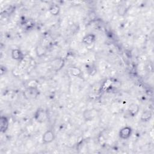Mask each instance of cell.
I'll use <instances>...</instances> for the list:
<instances>
[{
  "instance_id": "6da1fadb",
  "label": "cell",
  "mask_w": 154,
  "mask_h": 154,
  "mask_svg": "<svg viewBox=\"0 0 154 154\" xmlns=\"http://www.w3.org/2000/svg\"><path fill=\"white\" fill-rule=\"evenodd\" d=\"M48 118V114L46 111L42 108H39L36 111L35 114V119L39 123L45 122Z\"/></svg>"
},
{
  "instance_id": "7a4b0ae2",
  "label": "cell",
  "mask_w": 154,
  "mask_h": 154,
  "mask_svg": "<svg viewBox=\"0 0 154 154\" xmlns=\"http://www.w3.org/2000/svg\"><path fill=\"white\" fill-rule=\"evenodd\" d=\"M55 140V134L52 130L46 131L42 137V142L45 144L52 143Z\"/></svg>"
},
{
  "instance_id": "3957f363",
  "label": "cell",
  "mask_w": 154,
  "mask_h": 154,
  "mask_svg": "<svg viewBox=\"0 0 154 154\" xmlns=\"http://www.w3.org/2000/svg\"><path fill=\"white\" fill-rule=\"evenodd\" d=\"M131 134H132L131 128L129 126H126L122 128V129L120 130L119 135L120 138L123 140H126L130 137Z\"/></svg>"
},
{
  "instance_id": "277c9868",
  "label": "cell",
  "mask_w": 154,
  "mask_h": 154,
  "mask_svg": "<svg viewBox=\"0 0 154 154\" xmlns=\"http://www.w3.org/2000/svg\"><path fill=\"white\" fill-rule=\"evenodd\" d=\"M8 127V121L6 117H1L0 119V130L2 132H5Z\"/></svg>"
},
{
  "instance_id": "5b68a950",
  "label": "cell",
  "mask_w": 154,
  "mask_h": 154,
  "mask_svg": "<svg viewBox=\"0 0 154 154\" xmlns=\"http://www.w3.org/2000/svg\"><path fill=\"white\" fill-rule=\"evenodd\" d=\"M23 54L18 49H13L12 52V57L13 59L16 60H21L23 58Z\"/></svg>"
},
{
  "instance_id": "8992f818",
  "label": "cell",
  "mask_w": 154,
  "mask_h": 154,
  "mask_svg": "<svg viewBox=\"0 0 154 154\" xmlns=\"http://www.w3.org/2000/svg\"><path fill=\"white\" fill-rule=\"evenodd\" d=\"M139 111V107L137 104H132L130 105L128 108V112L130 113V114L131 116H135L138 113Z\"/></svg>"
},
{
  "instance_id": "52a82bcc",
  "label": "cell",
  "mask_w": 154,
  "mask_h": 154,
  "mask_svg": "<svg viewBox=\"0 0 154 154\" xmlns=\"http://www.w3.org/2000/svg\"><path fill=\"white\" fill-rule=\"evenodd\" d=\"M95 40V36L93 34H89L87 36H85L83 39V42L84 44L90 45Z\"/></svg>"
},
{
  "instance_id": "ba28073f",
  "label": "cell",
  "mask_w": 154,
  "mask_h": 154,
  "mask_svg": "<svg viewBox=\"0 0 154 154\" xmlns=\"http://www.w3.org/2000/svg\"><path fill=\"white\" fill-rule=\"evenodd\" d=\"M152 115V113L150 112V111H148V110L144 111V112L142 114L141 119L143 121H145V122L148 121L151 119Z\"/></svg>"
},
{
  "instance_id": "9c48e42d",
  "label": "cell",
  "mask_w": 154,
  "mask_h": 154,
  "mask_svg": "<svg viewBox=\"0 0 154 154\" xmlns=\"http://www.w3.org/2000/svg\"><path fill=\"white\" fill-rule=\"evenodd\" d=\"M84 117L86 121H90L94 117V114L93 113V112L90 110H85L84 113Z\"/></svg>"
},
{
  "instance_id": "30bf717a",
  "label": "cell",
  "mask_w": 154,
  "mask_h": 154,
  "mask_svg": "<svg viewBox=\"0 0 154 154\" xmlns=\"http://www.w3.org/2000/svg\"><path fill=\"white\" fill-rule=\"evenodd\" d=\"M71 74L76 77H80L82 75L81 70L78 67H72L71 69Z\"/></svg>"
},
{
  "instance_id": "8fae6325",
  "label": "cell",
  "mask_w": 154,
  "mask_h": 154,
  "mask_svg": "<svg viewBox=\"0 0 154 154\" xmlns=\"http://www.w3.org/2000/svg\"><path fill=\"white\" fill-rule=\"evenodd\" d=\"M60 7L57 5H53L49 8V12L53 15L56 16L59 14L60 12Z\"/></svg>"
}]
</instances>
